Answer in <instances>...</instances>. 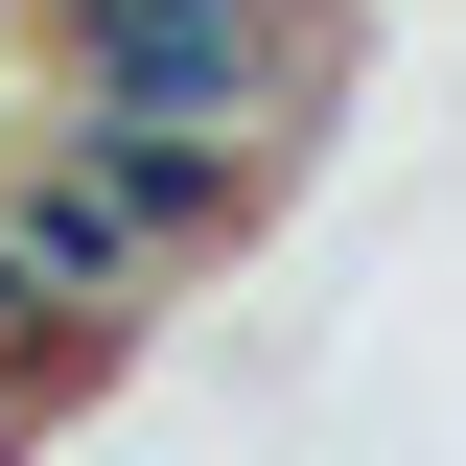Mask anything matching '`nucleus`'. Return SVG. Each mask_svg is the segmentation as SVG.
Here are the masks:
<instances>
[{
    "mask_svg": "<svg viewBox=\"0 0 466 466\" xmlns=\"http://www.w3.org/2000/svg\"><path fill=\"white\" fill-rule=\"evenodd\" d=\"M0 373H47V397H70V373H94V350H70V303H47V257H24V233H0Z\"/></svg>",
    "mask_w": 466,
    "mask_h": 466,
    "instance_id": "f03ea898",
    "label": "nucleus"
},
{
    "mask_svg": "<svg viewBox=\"0 0 466 466\" xmlns=\"http://www.w3.org/2000/svg\"><path fill=\"white\" fill-rule=\"evenodd\" d=\"M373 70L350 0H47V94H116V116H210L257 164H303Z\"/></svg>",
    "mask_w": 466,
    "mask_h": 466,
    "instance_id": "f257e3e1",
    "label": "nucleus"
},
{
    "mask_svg": "<svg viewBox=\"0 0 466 466\" xmlns=\"http://www.w3.org/2000/svg\"><path fill=\"white\" fill-rule=\"evenodd\" d=\"M24 443H47V373H0V466H24Z\"/></svg>",
    "mask_w": 466,
    "mask_h": 466,
    "instance_id": "7ed1b4c3",
    "label": "nucleus"
},
{
    "mask_svg": "<svg viewBox=\"0 0 466 466\" xmlns=\"http://www.w3.org/2000/svg\"><path fill=\"white\" fill-rule=\"evenodd\" d=\"M0 24H24V0H0Z\"/></svg>",
    "mask_w": 466,
    "mask_h": 466,
    "instance_id": "20e7f679",
    "label": "nucleus"
}]
</instances>
